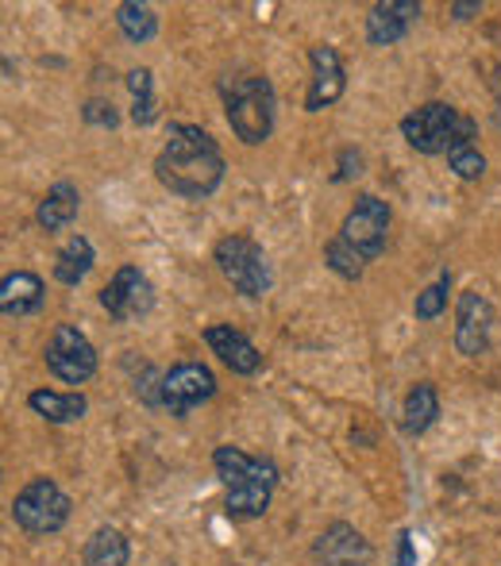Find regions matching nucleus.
<instances>
[{
  "mask_svg": "<svg viewBox=\"0 0 501 566\" xmlns=\"http://www.w3.org/2000/svg\"><path fill=\"white\" fill-rule=\"evenodd\" d=\"M225 155L201 124H170L163 150L155 155V178L166 193L181 201H209L225 181Z\"/></svg>",
  "mask_w": 501,
  "mask_h": 566,
  "instance_id": "obj_1",
  "label": "nucleus"
},
{
  "mask_svg": "<svg viewBox=\"0 0 501 566\" xmlns=\"http://www.w3.org/2000/svg\"><path fill=\"white\" fill-rule=\"evenodd\" d=\"M212 467L225 485V513L232 521H259L270 509V493L278 485V467L270 459H254V454L220 443L212 451Z\"/></svg>",
  "mask_w": 501,
  "mask_h": 566,
  "instance_id": "obj_2",
  "label": "nucleus"
},
{
  "mask_svg": "<svg viewBox=\"0 0 501 566\" xmlns=\"http://www.w3.org/2000/svg\"><path fill=\"white\" fill-rule=\"evenodd\" d=\"M220 97H225V116L232 135L243 147H259L270 139L274 132V85L270 77L251 74V77H236V82H220Z\"/></svg>",
  "mask_w": 501,
  "mask_h": 566,
  "instance_id": "obj_3",
  "label": "nucleus"
},
{
  "mask_svg": "<svg viewBox=\"0 0 501 566\" xmlns=\"http://www.w3.org/2000/svg\"><path fill=\"white\" fill-rule=\"evenodd\" d=\"M212 262H217V270L225 274V282L248 301H262L270 293V285H274V270H270L267 251H262L251 235H240V231L217 239Z\"/></svg>",
  "mask_w": 501,
  "mask_h": 566,
  "instance_id": "obj_4",
  "label": "nucleus"
},
{
  "mask_svg": "<svg viewBox=\"0 0 501 566\" xmlns=\"http://www.w3.org/2000/svg\"><path fill=\"white\" fill-rule=\"evenodd\" d=\"M70 497L54 478H31L12 501V521L20 524L28 536H54L66 528L70 521Z\"/></svg>",
  "mask_w": 501,
  "mask_h": 566,
  "instance_id": "obj_5",
  "label": "nucleus"
},
{
  "mask_svg": "<svg viewBox=\"0 0 501 566\" xmlns=\"http://www.w3.org/2000/svg\"><path fill=\"white\" fill-rule=\"evenodd\" d=\"M43 363H46V370H51L59 381H66V386H85V381L97 374L101 355L82 328L59 324L43 347Z\"/></svg>",
  "mask_w": 501,
  "mask_h": 566,
  "instance_id": "obj_6",
  "label": "nucleus"
},
{
  "mask_svg": "<svg viewBox=\"0 0 501 566\" xmlns=\"http://www.w3.org/2000/svg\"><path fill=\"white\" fill-rule=\"evenodd\" d=\"M389 224H394V212H389V205L382 201V197H375V193H359L352 209H347L344 224H340V239H344V243H352L367 262H375V259L386 254Z\"/></svg>",
  "mask_w": 501,
  "mask_h": 566,
  "instance_id": "obj_7",
  "label": "nucleus"
},
{
  "mask_svg": "<svg viewBox=\"0 0 501 566\" xmlns=\"http://www.w3.org/2000/svg\"><path fill=\"white\" fill-rule=\"evenodd\" d=\"M459 108L448 101H425L413 113L401 116V135L417 155H448L451 139L459 132Z\"/></svg>",
  "mask_w": 501,
  "mask_h": 566,
  "instance_id": "obj_8",
  "label": "nucleus"
},
{
  "mask_svg": "<svg viewBox=\"0 0 501 566\" xmlns=\"http://www.w3.org/2000/svg\"><path fill=\"white\" fill-rule=\"evenodd\" d=\"M101 308H105L116 324L139 321V316H147L150 308H155V285H150V277L143 274L139 266L124 262L113 274V282L101 290Z\"/></svg>",
  "mask_w": 501,
  "mask_h": 566,
  "instance_id": "obj_9",
  "label": "nucleus"
},
{
  "mask_svg": "<svg viewBox=\"0 0 501 566\" xmlns=\"http://www.w3.org/2000/svg\"><path fill=\"white\" fill-rule=\"evenodd\" d=\"M212 397H217V374L205 363H178L163 374V409H170V417H189Z\"/></svg>",
  "mask_w": 501,
  "mask_h": 566,
  "instance_id": "obj_10",
  "label": "nucleus"
},
{
  "mask_svg": "<svg viewBox=\"0 0 501 566\" xmlns=\"http://www.w3.org/2000/svg\"><path fill=\"white\" fill-rule=\"evenodd\" d=\"M498 313L479 290L459 293L456 305V350L467 358H479L490 350V336H494Z\"/></svg>",
  "mask_w": 501,
  "mask_h": 566,
  "instance_id": "obj_11",
  "label": "nucleus"
},
{
  "mask_svg": "<svg viewBox=\"0 0 501 566\" xmlns=\"http://www.w3.org/2000/svg\"><path fill=\"white\" fill-rule=\"evenodd\" d=\"M309 66H313V77H309V90H305V113H324V108L336 105L347 90L344 59H340L336 46L316 43V46H309Z\"/></svg>",
  "mask_w": 501,
  "mask_h": 566,
  "instance_id": "obj_12",
  "label": "nucleus"
},
{
  "mask_svg": "<svg viewBox=\"0 0 501 566\" xmlns=\"http://www.w3.org/2000/svg\"><path fill=\"white\" fill-rule=\"evenodd\" d=\"M313 559L321 566H367L375 559V547H370V539L359 528L336 521L316 536Z\"/></svg>",
  "mask_w": 501,
  "mask_h": 566,
  "instance_id": "obj_13",
  "label": "nucleus"
},
{
  "mask_svg": "<svg viewBox=\"0 0 501 566\" xmlns=\"http://www.w3.org/2000/svg\"><path fill=\"white\" fill-rule=\"evenodd\" d=\"M205 343H209L212 355L232 374H240V378H251V374L262 370V350L254 347L240 328H232V324H209V328H205Z\"/></svg>",
  "mask_w": 501,
  "mask_h": 566,
  "instance_id": "obj_14",
  "label": "nucleus"
},
{
  "mask_svg": "<svg viewBox=\"0 0 501 566\" xmlns=\"http://www.w3.org/2000/svg\"><path fill=\"white\" fill-rule=\"evenodd\" d=\"M420 15L417 0H386V4H375L367 15V43L370 46H394L409 35L413 20Z\"/></svg>",
  "mask_w": 501,
  "mask_h": 566,
  "instance_id": "obj_15",
  "label": "nucleus"
},
{
  "mask_svg": "<svg viewBox=\"0 0 501 566\" xmlns=\"http://www.w3.org/2000/svg\"><path fill=\"white\" fill-rule=\"evenodd\" d=\"M43 301H46V285L35 270H12V274H4V282H0V313H4L8 321L39 313Z\"/></svg>",
  "mask_w": 501,
  "mask_h": 566,
  "instance_id": "obj_16",
  "label": "nucleus"
},
{
  "mask_svg": "<svg viewBox=\"0 0 501 566\" xmlns=\"http://www.w3.org/2000/svg\"><path fill=\"white\" fill-rule=\"evenodd\" d=\"M77 209H82V193H77L74 181H54L46 189V197L35 209V224L46 231V235H59L77 220Z\"/></svg>",
  "mask_w": 501,
  "mask_h": 566,
  "instance_id": "obj_17",
  "label": "nucleus"
},
{
  "mask_svg": "<svg viewBox=\"0 0 501 566\" xmlns=\"http://www.w3.org/2000/svg\"><path fill=\"white\" fill-rule=\"evenodd\" d=\"M474 135H479V124H474L471 116L459 119V132H456V139H451V147H448V166H451V174H456L459 181H479L482 174H487V155L479 150Z\"/></svg>",
  "mask_w": 501,
  "mask_h": 566,
  "instance_id": "obj_18",
  "label": "nucleus"
},
{
  "mask_svg": "<svg viewBox=\"0 0 501 566\" xmlns=\"http://www.w3.org/2000/svg\"><path fill=\"white\" fill-rule=\"evenodd\" d=\"M28 409L35 417H43L46 424H74L90 412V401L85 394H62V389H31L28 394Z\"/></svg>",
  "mask_w": 501,
  "mask_h": 566,
  "instance_id": "obj_19",
  "label": "nucleus"
},
{
  "mask_svg": "<svg viewBox=\"0 0 501 566\" xmlns=\"http://www.w3.org/2000/svg\"><path fill=\"white\" fill-rule=\"evenodd\" d=\"M440 417V394L432 381H417L401 401V432L405 436H425Z\"/></svg>",
  "mask_w": 501,
  "mask_h": 566,
  "instance_id": "obj_20",
  "label": "nucleus"
},
{
  "mask_svg": "<svg viewBox=\"0 0 501 566\" xmlns=\"http://www.w3.org/2000/svg\"><path fill=\"white\" fill-rule=\"evenodd\" d=\"M93 262H97V251L85 235H70L66 247L54 254V282L62 285H82L90 277Z\"/></svg>",
  "mask_w": 501,
  "mask_h": 566,
  "instance_id": "obj_21",
  "label": "nucleus"
},
{
  "mask_svg": "<svg viewBox=\"0 0 501 566\" xmlns=\"http://www.w3.org/2000/svg\"><path fill=\"white\" fill-rule=\"evenodd\" d=\"M132 559V544L121 528L101 524L90 539H85V566H127Z\"/></svg>",
  "mask_w": 501,
  "mask_h": 566,
  "instance_id": "obj_22",
  "label": "nucleus"
},
{
  "mask_svg": "<svg viewBox=\"0 0 501 566\" xmlns=\"http://www.w3.org/2000/svg\"><path fill=\"white\" fill-rule=\"evenodd\" d=\"M127 93H132V124L135 127H150L158 119V97H155V74L147 66L132 70L124 77Z\"/></svg>",
  "mask_w": 501,
  "mask_h": 566,
  "instance_id": "obj_23",
  "label": "nucleus"
},
{
  "mask_svg": "<svg viewBox=\"0 0 501 566\" xmlns=\"http://www.w3.org/2000/svg\"><path fill=\"white\" fill-rule=\"evenodd\" d=\"M116 28H121L124 39H132V43H150V39L158 35V15L150 4L124 0V4L116 8Z\"/></svg>",
  "mask_w": 501,
  "mask_h": 566,
  "instance_id": "obj_24",
  "label": "nucleus"
},
{
  "mask_svg": "<svg viewBox=\"0 0 501 566\" xmlns=\"http://www.w3.org/2000/svg\"><path fill=\"white\" fill-rule=\"evenodd\" d=\"M324 266L336 277H344V282H359V277L367 274V259H363L352 243H344L340 235L324 243Z\"/></svg>",
  "mask_w": 501,
  "mask_h": 566,
  "instance_id": "obj_25",
  "label": "nucleus"
},
{
  "mask_svg": "<svg viewBox=\"0 0 501 566\" xmlns=\"http://www.w3.org/2000/svg\"><path fill=\"white\" fill-rule=\"evenodd\" d=\"M448 293H451V270H440V277L417 293V301H413V316L425 321V324L436 321V316L448 308Z\"/></svg>",
  "mask_w": 501,
  "mask_h": 566,
  "instance_id": "obj_26",
  "label": "nucleus"
},
{
  "mask_svg": "<svg viewBox=\"0 0 501 566\" xmlns=\"http://www.w3.org/2000/svg\"><path fill=\"white\" fill-rule=\"evenodd\" d=\"M363 166H367V158H363L359 147H340L336 174H332V181H336V186H344V181H355L363 174Z\"/></svg>",
  "mask_w": 501,
  "mask_h": 566,
  "instance_id": "obj_27",
  "label": "nucleus"
},
{
  "mask_svg": "<svg viewBox=\"0 0 501 566\" xmlns=\"http://www.w3.org/2000/svg\"><path fill=\"white\" fill-rule=\"evenodd\" d=\"M82 119H85L90 127H108V132H113V127L121 124V113H116L113 101L93 97V101H85V105H82Z\"/></svg>",
  "mask_w": 501,
  "mask_h": 566,
  "instance_id": "obj_28",
  "label": "nucleus"
},
{
  "mask_svg": "<svg viewBox=\"0 0 501 566\" xmlns=\"http://www.w3.org/2000/svg\"><path fill=\"white\" fill-rule=\"evenodd\" d=\"M394 566H417V547H413V532H397Z\"/></svg>",
  "mask_w": 501,
  "mask_h": 566,
  "instance_id": "obj_29",
  "label": "nucleus"
},
{
  "mask_svg": "<svg viewBox=\"0 0 501 566\" xmlns=\"http://www.w3.org/2000/svg\"><path fill=\"white\" fill-rule=\"evenodd\" d=\"M479 12H482L479 0H456V4H451V15H456V20H474Z\"/></svg>",
  "mask_w": 501,
  "mask_h": 566,
  "instance_id": "obj_30",
  "label": "nucleus"
},
{
  "mask_svg": "<svg viewBox=\"0 0 501 566\" xmlns=\"http://www.w3.org/2000/svg\"><path fill=\"white\" fill-rule=\"evenodd\" d=\"M490 85H494V97H498V108H501V66H498V74H494V82H490Z\"/></svg>",
  "mask_w": 501,
  "mask_h": 566,
  "instance_id": "obj_31",
  "label": "nucleus"
}]
</instances>
